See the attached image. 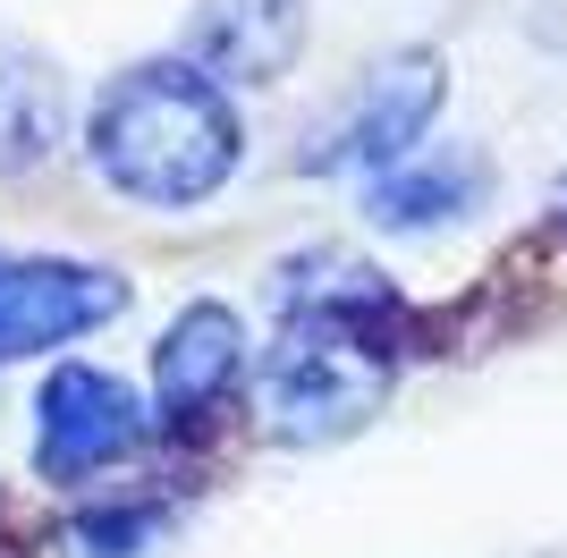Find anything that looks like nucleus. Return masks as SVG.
I'll return each mask as SVG.
<instances>
[{
	"label": "nucleus",
	"mask_w": 567,
	"mask_h": 558,
	"mask_svg": "<svg viewBox=\"0 0 567 558\" xmlns=\"http://www.w3.org/2000/svg\"><path fill=\"white\" fill-rule=\"evenodd\" d=\"M237 372H246V322L213 297L187 304V313L162 330V348H153V415L162 423H204L220 397L237 390Z\"/></svg>",
	"instance_id": "6e6552de"
},
{
	"label": "nucleus",
	"mask_w": 567,
	"mask_h": 558,
	"mask_svg": "<svg viewBox=\"0 0 567 558\" xmlns=\"http://www.w3.org/2000/svg\"><path fill=\"white\" fill-rule=\"evenodd\" d=\"M441 102H450L441 51H424V43L390 51V60L364 69V85H355L348 111L322 127V144H306V169L313 178H381V169H399L406 153L432 136Z\"/></svg>",
	"instance_id": "7ed1b4c3"
},
{
	"label": "nucleus",
	"mask_w": 567,
	"mask_h": 558,
	"mask_svg": "<svg viewBox=\"0 0 567 558\" xmlns=\"http://www.w3.org/2000/svg\"><path fill=\"white\" fill-rule=\"evenodd\" d=\"M313 9L306 0H195L187 18V60L213 85H280L306 60Z\"/></svg>",
	"instance_id": "423d86ee"
},
{
	"label": "nucleus",
	"mask_w": 567,
	"mask_h": 558,
	"mask_svg": "<svg viewBox=\"0 0 567 558\" xmlns=\"http://www.w3.org/2000/svg\"><path fill=\"white\" fill-rule=\"evenodd\" d=\"M60 136H69V85H60V69L34 43L0 34V178L51 162Z\"/></svg>",
	"instance_id": "1a4fd4ad"
},
{
	"label": "nucleus",
	"mask_w": 567,
	"mask_h": 558,
	"mask_svg": "<svg viewBox=\"0 0 567 558\" xmlns=\"http://www.w3.org/2000/svg\"><path fill=\"white\" fill-rule=\"evenodd\" d=\"M246 127L229 111V85L195 60H136L94 93L85 118V162L111 195L144 211H195L237 178Z\"/></svg>",
	"instance_id": "f257e3e1"
},
{
	"label": "nucleus",
	"mask_w": 567,
	"mask_h": 558,
	"mask_svg": "<svg viewBox=\"0 0 567 558\" xmlns=\"http://www.w3.org/2000/svg\"><path fill=\"white\" fill-rule=\"evenodd\" d=\"M144 406L136 390L102 364H60L34 390V474L43 483H85L102 465H127L144 448Z\"/></svg>",
	"instance_id": "20e7f679"
},
{
	"label": "nucleus",
	"mask_w": 567,
	"mask_h": 558,
	"mask_svg": "<svg viewBox=\"0 0 567 558\" xmlns=\"http://www.w3.org/2000/svg\"><path fill=\"white\" fill-rule=\"evenodd\" d=\"M390 313H355V304H288L280 339L262 348L255 390L262 423L288 448H331L381 415L390 397Z\"/></svg>",
	"instance_id": "f03ea898"
},
{
	"label": "nucleus",
	"mask_w": 567,
	"mask_h": 558,
	"mask_svg": "<svg viewBox=\"0 0 567 558\" xmlns=\"http://www.w3.org/2000/svg\"><path fill=\"white\" fill-rule=\"evenodd\" d=\"M492 204V162L474 144H415L399 169L364 178V220L390 237H432V229H457Z\"/></svg>",
	"instance_id": "0eeeda50"
},
{
	"label": "nucleus",
	"mask_w": 567,
	"mask_h": 558,
	"mask_svg": "<svg viewBox=\"0 0 567 558\" xmlns=\"http://www.w3.org/2000/svg\"><path fill=\"white\" fill-rule=\"evenodd\" d=\"M127 313V279L102 262H69V255H25L0 262V364H25L43 348H69L85 330Z\"/></svg>",
	"instance_id": "39448f33"
},
{
	"label": "nucleus",
	"mask_w": 567,
	"mask_h": 558,
	"mask_svg": "<svg viewBox=\"0 0 567 558\" xmlns=\"http://www.w3.org/2000/svg\"><path fill=\"white\" fill-rule=\"evenodd\" d=\"M550 211H559V220H567V178H559V186H550Z\"/></svg>",
	"instance_id": "9d476101"
}]
</instances>
